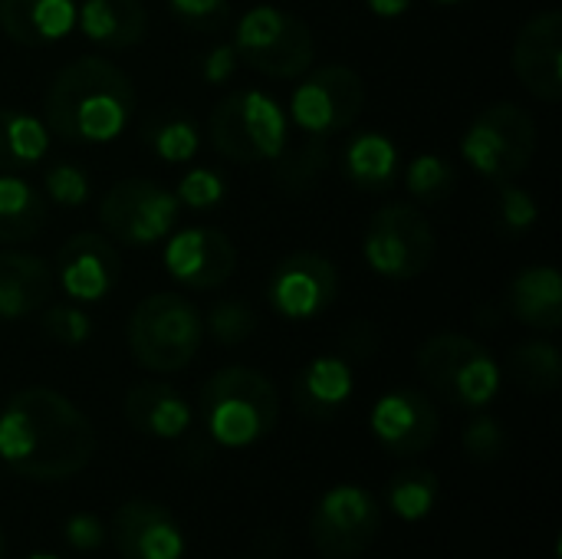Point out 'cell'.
<instances>
[{"instance_id":"cell-6","label":"cell","mask_w":562,"mask_h":559,"mask_svg":"<svg viewBox=\"0 0 562 559\" xmlns=\"http://www.w3.org/2000/svg\"><path fill=\"white\" fill-rule=\"evenodd\" d=\"M537 152V122L517 102L487 105L461 138V158L481 178L504 185L520 178Z\"/></svg>"},{"instance_id":"cell-44","label":"cell","mask_w":562,"mask_h":559,"mask_svg":"<svg viewBox=\"0 0 562 559\" xmlns=\"http://www.w3.org/2000/svg\"><path fill=\"white\" fill-rule=\"evenodd\" d=\"M0 559H3V530H0Z\"/></svg>"},{"instance_id":"cell-16","label":"cell","mask_w":562,"mask_h":559,"mask_svg":"<svg viewBox=\"0 0 562 559\" xmlns=\"http://www.w3.org/2000/svg\"><path fill=\"white\" fill-rule=\"evenodd\" d=\"M514 72L520 86L540 102L562 99V13H533L514 40Z\"/></svg>"},{"instance_id":"cell-24","label":"cell","mask_w":562,"mask_h":559,"mask_svg":"<svg viewBox=\"0 0 562 559\" xmlns=\"http://www.w3.org/2000/svg\"><path fill=\"white\" fill-rule=\"evenodd\" d=\"M356 379H352V366L342 356H316L310 359L293 385L296 405L303 415L310 418H333L352 395Z\"/></svg>"},{"instance_id":"cell-45","label":"cell","mask_w":562,"mask_h":559,"mask_svg":"<svg viewBox=\"0 0 562 559\" xmlns=\"http://www.w3.org/2000/svg\"><path fill=\"white\" fill-rule=\"evenodd\" d=\"M435 3H461V0H435Z\"/></svg>"},{"instance_id":"cell-12","label":"cell","mask_w":562,"mask_h":559,"mask_svg":"<svg viewBox=\"0 0 562 559\" xmlns=\"http://www.w3.org/2000/svg\"><path fill=\"white\" fill-rule=\"evenodd\" d=\"M366 109V82L349 66H323L293 89L290 119L306 135L346 132Z\"/></svg>"},{"instance_id":"cell-9","label":"cell","mask_w":562,"mask_h":559,"mask_svg":"<svg viewBox=\"0 0 562 559\" xmlns=\"http://www.w3.org/2000/svg\"><path fill=\"white\" fill-rule=\"evenodd\" d=\"M362 254L379 277L415 280L431 267L438 254V237L422 208L395 201L372 214L362 237Z\"/></svg>"},{"instance_id":"cell-34","label":"cell","mask_w":562,"mask_h":559,"mask_svg":"<svg viewBox=\"0 0 562 559\" xmlns=\"http://www.w3.org/2000/svg\"><path fill=\"white\" fill-rule=\"evenodd\" d=\"M43 194H46V201H53V204L79 208V204L89 201V175H86L79 165L56 161V165H49L46 175H43Z\"/></svg>"},{"instance_id":"cell-27","label":"cell","mask_w":562,"mask_h":559,"mask_svg":"<svg viewBox=\"0 0 562 559\" xmlns=\"http://www.w3.org/2000/svg\"><path fill=\"white\" fill-rule=\"evenodd\" d=\"M49 152V128L26 109L0 105V171H26Z\"/></svg>"},{"instance_id":"cell-3","label":"cell","mask_w":562,"mask_h":559,"mask_svg":"<svg viewBox=\"0 0 562 559\" xmlns=\"http://www.w3.org/2000/svg\"><path fill=\"white\" fill-rule=\"evenodd\" d=\"M198 412L214 445L250 448L277 428L280 395L263 372L247 366H227L204 382Z\"/></svg>"},{"instance_id":"cell-32","label":"cell","mask_w":562,"mask_h":559,"mask_svg":"<svg viewBox=\"0 0 562 559\" xmlns=\"http://www.w3.org/2000/svg\"><path fill=\"white\" fill-rule=\"evenodd\" d=\"M405 185H408L412 198H418L425 204H435V201L451 194V188H454V165L445 155H435V152L415 155L408 161V168H405Z\"/></svg>"},{"instance_id":"cell-15","label":"cell","mask_w":562,"mask_h":559,"mask_svg":"<svg viewBox=\"0 0 562 559\" xmlns=\"http://www.w3.org/2000/svg\"><path fill=\"white\" fill-rule=\"evenodd\" d=\"M122 277V257L112 237L95 231L72 234L56 254V280L63 293L76 303L105 300Z\"/></svg>"},{"instance_id":"cell-28","label":"cell","mask_w":562,"mask_h":559,"mask_svg":"<svg viewBox=\"0 0 562 559\" xmlns=\"http://www.w3.org/2000/svg\"><path fill=\"white\" fill-rule=\"evenodd\" d=\"M507 369L520 389H527L533 395H550V392H557L562 376L560 349L550 339H527L510 353Z\"/></svg>"},{"instance_id":"cell-37","label":"cell","mask_w":562,"mask_h":559,"mask_svg":"<svg viewBox=\"0 0 562 559\" xmlns=\"http://www.w3.org/2000/svg\"><path fill=\"white\" fill-rule=\"evenodd\" d=\"M227 188H224V178L211 168H191L181 181H178V204L191 208V211H211L224 201Z\"/></svg>"},{"instance_id":"cell-29","label":"cell","mask_w":562,"mask_h":559,"mask_svg":"<svg viewBox=\"0 0 562 559\" xmlns=\"http://www.w3.org/2000/svg\"><path fill=\"white\" fill-rule=\"evenodd\" d=\"M142 138L145 145L161 158V161H171V165H181V161H191L201 148V135H198V125L191 115L184 112H161V115H151L142 128Z\"/></svg>"},{"instance_id":"cell-11","label":"cell","mask_w":562,"mask_h":559,"mask_svg":"<svg viewBox=\"0 0 562 559\" xmlns=\"http://www.w3.org/2000/svg\"><path fill=\"white\" fill-rule=\"evenodd\" d=\"M382 530L379 501L359 484H339L326 491L310 517V540L326 559L362 557Z\"/></svg>"},{"instance_id":"cell-7","label":"cell","mask_w":562,"mask_h":559,"mask_svg":"<svg viewBox=\"0 0 562 559\" xmlns=\"http://www.w3.org/2000/svg\"><path fill=\"white\" fill-rule=\"evenodd\" d=\"M418 372L441 399L464 409H484L501 392V366L464 333L431 336L418 349Z\"/></svg>"},{"instance_id":"cell-5","label":"cell","mask_w":562,"mask_h":559,"mask_svg":"<svg viewBox=\"0 0 562 559\" xmlns=\"http://www.w3.org/2000/svg\"><path fill=\"white\" fill-rule=\"evenodd\" d=\"M207 135L217 155L234 165L277 161L290 138V119L263 89H237L224 96L207 119Z\"/></svg>"},{"instance_id":"cell-43","label":"cell","mask_w":562,"mask_h":559,"mask_svg":"<svg viewBox=\"0 0 562 559\" xmlns=\"http://www.w3.org/2000/svg\"><path fill=\"white\" fill-rule=\"evenodd\" d=\"M26 559H59V557H53V554H33V557H26Z\"/></svg>"},{"instance_id":"cell-30","label":"cell","mask_w":562,"mask_h":559,"mask_svg":"<svg viewBox=\"0 0 562 559\" xmlns=\"http://www.w3.org/2000/svg\"><path fill=\"white\" fill-rule=\"evenodd\" d=\"M273 165H277V181L283 191H290V194L310 191L329 168V138L306 135V142L300 148H283Z\"/></svg>"},{"instance_id":"cell-1","label":"cell","mask_w":562,"mask_h":559,"mask_svg":"<svg viewBox=\"0 0 562 559\" xmlns=\"http://www.w3.org/2000/svg\"><path fill=\"white\" fill-rule=\"evenodd\" d=\"M95 455L92 422L59 392L33 385L0 412V461L30 481H66Z\"/></svg>"},{"instance_id":"cell-13","label":"cell","mask_w":562,"mask_h":559,"mask_svg":"<svg viewBox=\"0 0 562 559\" xmlns=\"http://www.w3.org/2000/svg\"><path fill=\"white\" fill-rule=\"evenodd\" d=\"M339 293V270L329 257L316 250H296L283 257L267 283V297L277 316L290 323H306L333 306Z\"/></svg>"},{"instance_id":"cell-38","label":"cell","mask_w":562,"mask_h":559,"mask_svg":"<svg viewBox=\"0 0 562 559\" xmlns=\"http://www.w3.org/2000/svg\"><path fill=\"white\" fill-rule=\"evenodd\" d=\"M507 448V435L501 428L497 418L491 415H477L471 418V425L464 428V451L477 461V465H491L504 455Z\"/></svg>"},{"instance_id":"cell-2","label":"cell","mask_w":562,"mask_h":559,"mask_svg":"<svg viewBox=\"0 0 562 559\" xmlns=\"http://www.w3.org/2000/svg\"><path fill=\"white\" fill-rule=\"evenodd\" d=\"M43 115L49 135L69 145H105L135 119V86L115 63L79 56L53 76Z\"/></svg>"},{"instance_id":"cell-25","label":"cell","mask_w":562,"mask_h":559,"mask_svg":"<svg viewBox=\"0 0 562 559\" xmlns=\"http://www.w3.org/2000/svg\"><path fill=\"white\" fill-rule=\"evenodd\" d=\"M342 171L359 191H389L402 178L398 145L385 132H359L342 152Z\"/></svg>"},{"instance_id":"cell-18","label":"cell","mask_w":562,"mask_h":559,"mask_svg":"<svg viewBox=\"0 0 562 559\" xmlns=\"http://www.w3.org/2000/svg\"><path fill=\"white\" fill-rule=\"evenodd\" d=\"M112 540L122 559H181L184 534L175 514L155 501H128L112 517Z\"/></svg>"},{"instance_id":"cell-22","label":"cell","mask_w":562,"mask_h":559,"mask_svg":"<svg viewBox=\"0 0 562 559\" xmlns=\"http://www.w3.org/2000/svg\"><path fill=\"white\" fill-rule=\"evenodd\" d=\"M76 0H0V30L20 46H49L76 26Z\"/></svg>"},{"instance_id":"cell-21","label":"cell","mask_w":562,"mask_h":559,"mask_svg":"<svg viewBox=\"0 0 562 559\" xmlns=\"http://www.w3.org/2000/svg\"><path fill=\"white\" fill-rule=\"evenodd\" d=\"M76 23L89 43L102 49H128L148 33V7L145 0H82L76 7Z\"/></svg>"},{"instance_id":"cell-8","label":"cell","mask_w":562,"mask_h":559,"mask_svg":"<svg viewBox=\"0 0 562 559\" xmlns=\"http://www.w3.org/2000/svg\"><path fill=\"white\" fill-rule=\"evenodd\" d=\"M234 49L240 63L263 76L277 79H296L313 66V33L310 26L277 7H254L237 20L234 30Z\"/></svg>"},{"instance_id":"cell-33","label":"cell","mask_w":562,"mask_h":559,"mask_svg":"<svg viewBox=\"0 0 562 559\" xmlns=\"http://www.w3.org/2000/svg\"><path fill=\"white\" fill-rule=\"evenodd\" d=\"M204 323H207V333L221 346H237V343H244V339H250L257 333V313L247 303H240V300L214 303Z\"/></svg>"},{"instance_id":"cell-42","label":"cell","mask_w":562,"mask_h":559,"mask_svg":"<svg viewBox=\"0 0 562 559\" xmlns=\"http://www.w3.org/2000/svg\"><path fill=\"white\" fill-rule=\"evenodd\" d=\"M366 3H369V10H372L375 16H385V20L402 16V13L412 7V0H366Z\"/></svg>"},{"instance_id":"cell-10","label":"cell","mask_w":562,"mask_h":559,"mask_svg":"<svg viewBox=\"0 0 562 559\" xmlns=\"http://www.w3.org/2000/svg\"><path fill=\"white\" fill-rule=\"evenodd\" d=\"M178 198L151 178H125L99 201V224L125 247H155L178 224Z\"/></svg>"},{"instance_id":"cell-35","label":"cell","mask_w":562,"mask_h":559,"mask_svg":"<svg viewBox=\"0 0 562 559\" xmlns=\"http://www.w3.org/2000/svg\"><path fill=\"white\" fill-rule=\"evenodd\" d=\"M540 221V204L530 191L517 188L514 181H504L497 188V224L507 234H524Z\"/></svg>"},{"instance_id":"cell-14","label":"cell","mask_w":562,"mask_h":559,"mask_svg":"<svg viewBox=\"0 0 562 559\" xmlns=\"http://www.w3.org/2000/svg\"><path fill=\"white\" fill-rule=\"evenodd\" d=\"M375 441L395 458H418L425 455L441 432L438 412L431 399L418 389H392L385 392L369 415Z\"/></svg>"},{"instance_id":"cell-31","label":"cell","mask_w":562,"mask_h":559,"mask_svg":"<svg viewBox=\"0 0 562 559\" xmlns=\"http://www.w3.org/2000/svg\"><path fill=\"white\" fill-rule=\"evenodd\" d=\"M385 501L389 507L402 517V521H425L435 511L438 501V474L428 468H405L398 471L389 488H385Z\"/></svg>"},{"instance_id":"cell-36","label":"cell","mask_w":562,"mask_h":559,"mask_svg":"<svg viewBox=\"0 0 562 559\" xmlns=\"http://www.w3.org/2000/svg\"><path fill=\"white\" fill-rule=\"evenodd\" d=\"M40 326H43V333H46L53 343L69 346V349L82 346V343L92 336V320H89V313L79 310V306H49V310L40 316Z\"/></svg>"},{"instance_id":"cell-39","label":"cell","mask_w":562,"mask_h":559,"mask_svg":"<svg viewBox=\"0 0 562 559\" xmlns=\"http://www.w3.org/2000/svg\"><path fill=\"white\" fill-rule=\"evenodd\" d=\"M168 7L184 26L201 30V33L221 30L227 23V16H231L227 0H168Z\"/></svg>"},{"instance_id":"cell-40","label":"cell","mask_w":562,"mask_h":559,"mask_svg":"<svg viewBox=\"0 0 562 559\" xmlns=\"http://www.w3.org/2000/svg\"><path fill=\"white\" fill-rule=\"evenodd\" d=\"M237 66H240V56H237L234 43H221V46L207 49V56L201 59V76H204V82L221 86L237 72Z\"/></svg>"},{"instance_id":"cell-23","label":"cell","mask_w":562,"mask_h":559,"mask_svg":"<svg viewBox=\"0 0 562 559\" xmlns=\"http://www.w3.org/2000/svg\"><path fill=\"white\" fill-rule=\"evenodd\" d=\"M510 313L540 333H557L562 326V277L557 267L540 264L527 267L514 277L507 293Z\"/></svg>"},{"instance_id":"cell-26","label":"cell","mask_w":562,"mask_h":559,"mask_svg":"<svg viewBox=\"0 0 562 559\" xmlns=\"http://www.w3.org/2000/svg\"><path fill=\"white\" fill-rule=\"evenodd\" d=\"M46 221V194L16 171H0V244H23L36 237Z\"/></svg>"},{"instance_id":"cell-4","label":"cell","mask_w":562,"mask_h":559,"mask_svg":"<svg viewBox=\"0 0 562 559\" xmlns=\"http://www.w3.org/2000/svg\"><path fill=\"white\" fill-rule=\"evenodd\" d=\"M132 359L148 372H181L201 349L204 320L181 293L145 297L125 326Z\"/></svg>"},{"instance_id":"cell-20","label":"cell","mask_w":562,"mask_h":559,"mask_svg":"<svg viewBox=\"0 0 562 559\" xmlns=\"http://www.w3.org/2000/svg\"><path fill=\"white\" fill-rule=\"evenodd\" d=\"M125 418L135 432H142L148 438H161V441L188 435V428L194 422L188 399L165 382L132 385L125 395Z\"/></svg>"},{"instance_id":"cell-41","label":"cell","mask_w":562,"mask_h":559,"mask_svg":"<svg viewBox=\"0 0 562 559\" xmlns=\"http://www.w3.org/2000/svg\"><path fill=\"white\" fill-rule=\"evenodd\" d=\"M63 534H66L69 547H76V550H99L105 540V530L95 514H72L66 521Z\"/></svg>"},{"instance_id":"cell-19","label":"cell","mask_w":562,"mask_h":559,"mask_svg":"<svg viewBox=\"0 0 562 559\" xmlns=\"http://www.w3.org/2000/svg\"><path fill=\"white\" fill-rule=\"evenodd\" d=\"M53 297V270L26 250H0V320H26Z\"/></svg>"},{"instance_id":"cell-17","label":"cell","mask_w":562,"mask_h":559,"mask_svg":"<svg viewBox=\"0 0 562 559\" xmlns=\"http://www.w3.org/2000/svg\"><path fill=\"white\" fill-rule=\"evenodd\" d=\"M237 250L217 227L178 231L165 247V270L188 290H217L234 277Z\"/></svg>"}]
</instances>
